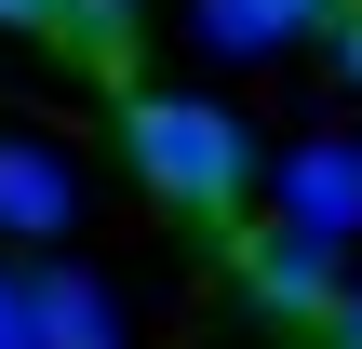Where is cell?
<instances>
[{
    "label": "cell",
    "mask_w": 362,
    "mask_h": 349,
    "mask_svg": "<svg viewBox=\"0 0 362 349\" xmlns=\"http://www.w3.org/2000/svg\"><path fill=\"white\" fill-rule=\"evenodd\" d=\"M0 349H40V336H27V296H0Z\"/></svg>",
    "instance_id": "cell-10"
},
{
    "label": "cell",
    "mask_w": 362,
    "mask_h": 349,
    "mask_svg": "<svg viewBox=\"0 0 362 349\" xmlns=\"http://www.w3.org/2000/svg\"><path fill=\"white\" fill-rule=\"evenodd\" d=\"M215 242H228V282H242L269 323H296V336L322 323V296H336V242H322V229L282 215V229H215Z\"/></svg>",
    "instance_id": "cell-2"
},
{
    "label": "cell",
    "mask_w": 362,
    "mask_h": 349,
    "mask_svg": "<svg viewBox=\"0 0 362 349\" xmlns=\"http://www.w3.org/2000/svg\"><path fill=\"white\" fill-rule=\"evenodd\" d=\"M0 229H27V242L67 229V175H54L40 148H13V135H0Z\"/></svg>",
    "instance_id": "cell-7"
},
{
    "label": "cell",
    "mask_w": 362,
    "mask_h": 349,
    "mask_svg": "<svg viewBox=\"0 0 362 349\" xmlns=\"http://www.w3.org/2000/svg\"><path fill=\"white\" fill-rule=\"evenodd\" d=\"M121 148H134V175H148L161 215L242 229V202H255V135H242L215 94H134V81H121Z\"/></svg>",
    "instance_id": "cell-1"
},
{
    "label": "cell",
    "mask_w": 362,
    "mask_h": 349,
    "mask_svg": "<svg viewBox=\"0 0 362 349\" xmlns=\"http://www.w3.org/2000/svg\"><path fill=\"white\" fill-rule=\"evenodd\" d=\"M309 349H362V282H336V296H322V323H309Z\"/></svg>",
    "instance_id": "cell-8"
},
{
    "label": "cell",
    "mask_w": 362,
    "mask_h": 349,
    "mask_svg": "<svg viewBox=\"0 0 362 349\" xmlns=\"http://www.w3.org/2000/svg\"><path fill=\"white\" fill-rule=\"evenodd\" d=\"M0 296H13V282H0Z\"/></svg>",
    "instance_id": "cell-11"
},
{
    "label": "cell",
    "mask_w": 362,
    "mask_h": 349,
    "mask_svg": "<svg viewBox=\"0 0 362 349\" xmlns=\"http://www.w3.org/2000/svg\"><path fill=\"white\" fill-rule=\"evenodd\" d=\"M336 0H202V40L215 54H296Z\"/></svg>",
    "instance_id": "cell-6"
},
{
    "label": "cell",
    "mask_w": 362,
    "mask_h": 349,
    "mask_svg": "<svg viewBox=\"0 0 362 349\" xmlns=\"http://www.w3.org/2000/svg\"><path fill=\"white\" fill-rule=\"evenodd\" d=\"M13 296H27V336H40V349H121L107 296H94L81 269H40V282H13Z\"/></svg>",
    "instance_id": "cell-5"
},
{
    "label": "cell",
    "mask_w": 362,
    "mask_h": 349,
    "mask_svg": "<svg viewBox=\"0 0 362 349\" xmlns=\"http://www.w3.org/2000/svg\"><path fill=\"white\" fill-rule=\"evenodd\" d=\"M322 27H336V54H349V81H362V0H336Z\"/></svg>",
    "instance_id": "cell-9"
},
{
    "label": "cell",
    "mask_w": 362,
    "mask_h": 349,
    "mask_svg": "<svg viewBox=\"0 0 362 349\" xmlns=\"http://www.w3.org/2000/svg\"><path fill=\"white\" fill-rule=\"evenodd\" d=\"M0 27H13V40H54V54H81L107 94L134 81V0H0Z\"/></svg>",
    "instance_id": "cell-3"
},
{
    "label": "cell",
    "mask_w": 362,
    "mask_h": 349,
    "mask_svg": "<svg viewBox=\"0 0 362 349\" xmlns=\"http://www.w3.org/2000/svg\"><path fill=\"white\" fill-rule=\"evenodd\" d=\"M282 215L322 229V242H349V229H362V148H349V135H322V148L282 161Z\"/></svg>",
    "instance_id": "cell-4"
}]
</instances>
